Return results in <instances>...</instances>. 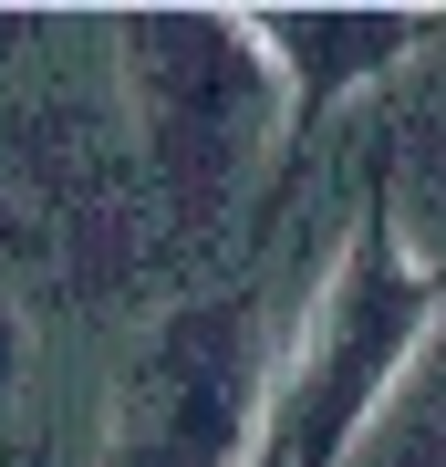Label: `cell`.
Returning a JSON list of instances; mask_svg holds the SVG:
<instances>
[{"label": "cell", "instance_id": "3", "mask_svg": "<svg viewBox=\"0 0 446 467\" xmlns=\"http://www.w3.org/2000/svg\"><path fill=\"white\" fill-rule=\"evenodd\" d=\"M260 395L270 374H249L239 312H187L166 322L146 405H135V457L125 467H249L260 457Z\"/></svg>", "mask_w": 446, "mask_h": 467}, {"label": "cell", "instance_id": "4", "mask_svg": "<svg viewBox=\"0 0 446 467\" xmlns=\"http://www.w3.org/2000/svg\"><path fill=\"white\" fill-rule=\"evenodd\" d=\"M249 32L281 73L291 125H322L332 104H353L364 84H384L395 63L426 52V21H405V11H249Z\"/></svg>", "mask_w": 446, "mask_h": 467}, {"label": "cell", "instance_id": "5", "mask_svg": "<svg viewBox=\"0 0 446 467\" xmlns=\"http://www.w3.org/2000/svg\"><path fill=\"white\" fill-rule=\"evenodd\" d=\"M11 364H21V322H11V301H0V395H11Z\"/></svg>", "mask_w": 446, "mask_h": 467}, {"label": "cell", "instance_id": "2", "mask_svg": "<svg viewBox=\"0 0 446 467\" xmlns=\"http://www.w3.org/2000/svg\"><path fill=\"white\" fill-rule=\"evenodd\" d=\"M125 94H135V125H146L156 187L177 208H218L270 156V135L291 125L281 73H270L249 11L125 21Z\"/></svg>", "mask_w": 446, "mask_h": 467}, {"label": "cell", "instance_id": "7", "mask_svg": "<svg viewBox=\"0 0 446 467\" xmlns=\"http://www.w3.org/2000/svg\"><path fill=\"white\" fill-rule=\"evenodd\" d=\"M11 229H21V218H11V198H0V239H11Z\"/></svg>", "mask_w": 446, "mask_h": 467}, {"label": "cell", "instance_id": "6", "mask_svg": "<svg viewBox=\"0 0 446 467\" xmlns=\"http://www.w3.org/2000/svg\"><path fill=\"white\" fill-rule=\"evenodd\" d=\"M11 52H21V21H0V63H11Z\"/></svg>", "mask_w": 446, "mask_h": 467}, {"label": "cell", "instance_id": "1", "mask_svg": "<svg viewBox=\"0 0 446 467\" xmlns=\"http://www.w3.org/2000/svg\"><path fill=\"white\" fill-rule=\"evenodd\" d=\"M446 322V281L395 239V218L364 208L353 239L332 250L301 333L270 364L260 395V457L249 467H353L364 426L384 416V395L405 384V364L426 353V333Z\"/></svg>", "mask_w": 446, "mask_h": 467}]
</instances>
